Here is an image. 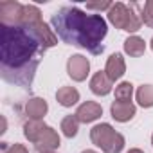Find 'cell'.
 <instances>
[{
    "label": "cell",
    "instance_id": "obj_9",
    "mask_svg": "<svg viewBox=\"0 0 153 153\" xmlns=\"http://www.w3.org/2000/svg\"><path fill=\"white\" fill-rule=\"evenodd\" d=\"M105 72H106V76L112 81H119L124 76V72H126V61H124V58H123L121 52L110 54V58L106 59V65H105Z\"/></svg>",
    "mask_w": 153,
    "mask_h": 153
},
{
    "label": "cell",
    "instance_id": "obj_26",
    "mask_svg": "<svg viewBox=\"0 0 153 153\" xmlns=\"http://www.w3.org/2000/svg\"><path fill=\"white\" fill-rule=\"evenodd\" d=\"M49 153H56V151H49Z\"/></svg>",
    "mask_w": 153,
    "mask_h": 153
},
{
    "label": "cell",
    "instance_id": "obj_21",
    "mask_svg": "<svg viewBox=\"0 0 153 153\" xmlns=\"http://www.w3.org/2000/svg\"><path fill=\"white\" fill-rule=\"evenodd\" d=\"M2 153H29V149L24 146V144H18V142H15V144H6L4 142V151Z\"/></svg>",
    "mask_w": 153,
    "mask_h": 153
},
{
    "label": "cell",
    "instance_id": "obj_5",
    "mask_svg": "<svg viewBox=\"0 0 153 153\" xmlns=\"http://www.w3.org/2000/svg\"><path fill=\"white\" fill-rule=\"evenodd\" d=\"M67 74L76 83H81L90 74V59L83 54H72L67 59Z\"/></svg>",
    "mask_w": 153,
    "mask_h": 153
},
{
    "label": "cell",
    "instance_id": "obj_4",
    "mask_svg": "<svg viewBox=\"0 0 153 153\" xmlns=\"http://www.w3.org/2000/svg\"><path fill=\"white\" fill-rule=\"evenodd\" d=\"M135 7H137L135 4H133V6H126V4H123V2H115V4L110 7V11L106 13L108 22H110L114 27L121 29V31L137 33V31L140 29V25H142V20H140V16L135 13Z\"/></svg>",
    "mask_w": 153,
    "mask_h": 153
},
{
    "label": "cell",
    "instance_id": "obj_3",
    "mask_svg": "<svg viewBox=\"0 0 153 153\" xmlns=\"http://www.w3.org/2000/svg\"><path fill=\"white\" fill-rule=\"evenodd\" d=\"M90 140L103 151V153H121L126 146L124 135L115 131V128L108 123L96 124L90 130Z\"/></svg>",
    "mask_w": 153,
    "mask_h": 153
},
{
    "label": "cell",
    "instance_id": "obj_18",
    "mask_svg": "<svg viewBox=\"0 0 153 153\" xmlns=\"http://www.w3.org/2000/svg\"><path fill=\"white\" fill-rule=\"evenodd\" d=\"M131 97H133V85L130 81H121L115 87V101L131 103Z\"/></svg>",
    "mask_w": 153,
    "mask_h": 153
},
{
    "label": "cell",
    "instance_id": "obj_24",
    "mask_svg": "<svg viewBox=\"0 0 153 153\" xmlns=\"http://www.w3.org/2000/svg\"><path fill=\"white\" fill-rule=\"evenodd\" d=\"M149 47H151V51H153V38H151V42H149Z\"/></svg>",
    "mask_w": 153,
    "mask_h": 153
},
{
    "label": "cell",
    "instance_id": "obj_13",
    "mask_svg": "<svg viewBox=\"0 0 153 153\" xmlns=\"http://www.w3.org/2000/svg\"><path fill=\"white\" fill-rule=\"evenodd\" d=\"M123 49L130 58H140L146 52V42H144V38H140L137 34H131L124 40Z\"/></svg>",
    "mask_w": 153,
    "mask_h": 153
},
{
    "label": "cell",
    "instance_id": "obj_11",
    "mask_svg": "<svg viewBox=\"0 0 153 153\" xmlns=\"http://www.w3.org/2000/svg\"><path fill=\"white\" fill-rule=\"evenodd\" d=\"M114 88V81L106 76L105 70H97L92 78H90V90L92 94L103 97V96H108Z\"/></svg>",
    "mask_w": 153,
    "mask_h": 153
},
{
    "label": "cell",
    "instance_id": "obj_6",
    "mask_svg": "<svg viewBox=\"0 0 153 153\" xmlns=\"http://www.w3.org/2000/svg\"><path fill=\"white\" fill-rule=\"evenodd\" d=\"M24 4L16 0H4L0 2V25H18L22 22Z\"/></svg>",
    "mask_w": 153,
    "mask_h": 153
},
{
    "label": "cell",
    "instance_id": "obj_14",
    "mask_svg": "<svg viewBox=\"0 0 153 153\" xmlns=\"http://www.w3.org/2000/svg\"><path fill=\"white\" fill-rule=\"evenodd\" d=\"M79 97H81L79 96V90L74 88V87H61L56 92V101L61 106H65V108H72L74 105H78Z\"/></svg>",
    "mask_w": 153,
    "mask_h": 153
},
{
    "label": "cell",
    "instance_id": "obj_16",
    "mask_svg": "<svg viewBox=\"0 0 153 153\" xmlns=\"http://www.w3.org/2000/svg\"><path fill=\"white\" fill-rule=\"evenodd\" d=\"M79 119L76 117V114L74 115H65L63 119H61V124H59V128H61V133L67 137V139H72V137H76L78 135V131H79Z\"/></svg>",
    "mask_w": 153,
    "mask_h": 153
},
{
    "label": "cell",
    "instance_id": "obj_2",
    "mask_svg": "<svg viewBox=\"0 0 153 153\" xmlns=\"http://www.w3.org/2000/svg\"><path fill=\"white\" fill-rule=\"evenodd\" d=\"M56 36L74 47L85 49L92 54L105 51L103 40L108 34V24L99 13H87L79 7L65 6L51 18Z\"/></svg>",
    "mask_w": 153,
    "mask_h": 153
},
{
    "label": "cell",
    "instance_id": "obj_20",
    "mask_svg": "<svg viewBox=\"0 0 153 153\" xmlns=\"http://www.w3.org/2000/svg\"><path fill=\"white\" fill-rule=\"evenodd\" d=\"M114 4L112 2H88L87 4V9L88 11H110V7H112Z\"/></svg>",
    "mask_w": 153,
    "mask_h": 153
},
{
    "label": "cell",
    "instance_id": "obj_12",
    "mask_svg": "<svg viewBox=\"0 0 153 153\" xmlns=\"http://www.w3.org/2000/svg\"><path fill=\"white\" fill-rule=\"evenodd\" d=\"M49 112V105L43 97H31L25 103V115L33 121H43Z\"/></svg>",
    "mask_w": 153,
    "mask_h": 153
},
{
    "label": "cell",
    "instance_id": "obj_25",
    "mask_svg": "<svg viewBox=\"0 0 153 153\" xmlns=\"http://www.w3.org/2000/svg\"><path fill=\"white\" fill-rule=\"evenodd\" d=\"M151 146H153V135H151Z\"/></svg>",
    "mask_w": 153,
    "mask_h": 153
},
{
    "label": "cell",
    "instance_id": "obj_8",
    "mask_svg": "<svg viewBox=\"0 0 153 153\" xmlns=\"http://www.w3.org/2000/svg\"><path fill=\"white\" fill-rule=\"evenodd\" d=\"M101 115H103V106L99 103H96V101H85V103H81L78 106V110H76V117H78L79 123H83V124L94 123Z\"/></svg>",
    "mask_w": 153,
    "mask_h": 153
},
{
    "label": "cell",
    "instance_id": "obj_19",
    "mask_svg": "<svg viewBox=\"0 0 153 153\" xmlns=\"http://www.w3.org/2000/svg\"><path fill=\"white\" fill-rule=\"evenodd\" d=\"M140 20L144 25L151 27L153 29V0H148V2L142 6V11H140Z\"/></svg>",
    "mask_w": 153,
    "mask_h": 153
},
{
    "label": "cell",
    "instance_id": "obj_10",
    "mask_svg": "<svg viewBox=\"0 0 153 153\" xmlns=\"http://www.w3.org/2000/svg\"><path fill=\"white\" fill-rule=\"evenodd\" d=\"M137 106L133 103H124V101H114L110 105V115L117 123H128L135 117Z\"/></svg>",
    "mask_w": 153,
    "mask_h": 153
},
{
    "label": "cell",
    "instance_id": "obj_1",
    "mask_svg": "<svg viewBox=\"0 0 153 153\" xmlns=\"http://www.w3.org/2000/svg\"><path fill=\"white\" fill-rule=\"evenodd\" d=\"M45 47L38 33L27 25H0V67L7 83L29 87Z\"/></svg>",
    "mask_w": 153,
    "mask_h": 153
},
{
    "label": "cell",
    "instance_id": "obj_17",
    "mask_svg": "<svg viewBox=\"0 0 153 153\" xmlns=\"http://www.w3.org/2000/svg\"><path fill=\"white\" fill-rule=\"evenodd\" d=\"M135 99H137L139 106L151 108L153 106V85H140L135 90Z\"/></svg>",
    "mask_w": 153,
    "mask_h": 153
},
{
    "label": "cell",
    "instance_id": "obj_23",
    "mask_svg": "<svg viewBox=\"0 0 153 153\" xmlns=\"http://www.w3.org/2000/svg\"><path fill=\"white\" fill-rule=\"evenodd\" d=\"M81 153H99V151H96V149H85V151H81Z\"/></svg>",
    "mask_w": 153,
    "mask_h": 153
},
{
    "label": "cell",
    "instance_id": "obj_22",
    "mask_svg": "<svg viewBox=\"0 0 153 153\" xmlns=\"http://www.w3.org/2000/svg\"><path fill=\"white\" fill-rule=\"evenodd\" d=\"M126 153H144L142 149H139V148H131V149H128Z\"/></svg>",
    "mask_w": 153,
    "mask_h": 153
},
{
    "label": "cell",
    "instance_id": "obj_15",
    "mask_svg": "<svg viewBox=\"0 0 153 153\" xmlns=\"http://www.w3.org/2000/svg\"><path fill=\"white\" fill-rule=\"evenodd\" d=\"M47 126H49V124H45L43 121H33V119H29V121L24 124V135H25V139H27L29 142L34 144Z\"/></svg>",
    "mask_w": 153,
    "mask_h": 153
},
{
    "label": "cell",
    "instance_id": "obj_7",
    "mask_svg": "<svg viewBox=\"0 0 153 153\" xmlns=\"http://www.w3.org/2000/svg\"><path fill=\"white\" fill-rule=\"evenodd\" d=\"M61 146V139L58 135V131L52 126H47L43 130V133L38 137V140L34 142V148L40 153H49V151H56Z\"/></svg>",
    "mask_w": 153,
    "mask_h": 153
}]
</instances>
